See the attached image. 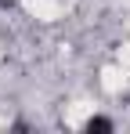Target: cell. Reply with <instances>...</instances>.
<instances>
[{"instance_id": "1", "label": "cell", "mask_w": 130, "mask_h": 134, "mask_svg": "<svg viewBox=\"0 0 130 134\" xmlns=\"http://www.w3.org/2000/svg\"><path fill=\"white\" fill-rule=\"evenodd\" d=\"M87 131H90V134H94V131H112V123L98 116V120H90V123H87Z\"/></svg>"}]
</instances>
